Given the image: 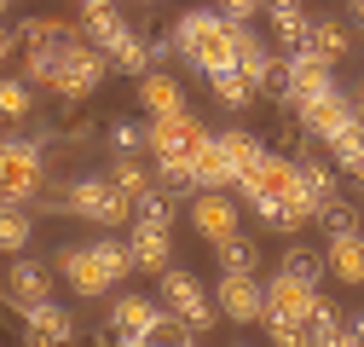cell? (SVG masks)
Listing matches in <instances>:
<instances>
[{
  "mask_svg": "<svg viewBox=\"0 0 364 347\" xmlns=\"http://www.w3.org/2000/svg\"><path fill=\"white\" fill-rule=\"evenodd\" d=\"M237 41H243V29H225L220 12H186V18L173 23V41H168V47L186 53L208 81H220V75L237 70Z\"/></svg>",
  "mask_w": 364,
  "mask_h": 347,
  "instance_id": "6da1fadb",
  "label": "cell"
},
{
  "mask_svg": "<svg viewBox=\"0 0 364 347\" xmlns=\"http://www.w3.org/2000/svg\"><path fill=\"white\" fill-rule=\"evenodd\" d=\"M58 267H64V284L75 295H105L110 284H122L133 272V249L116 243V237H99V243H87V249H64Z\"/></svg>",
  "mask_w": 364,
  "mask_h": 347,
  "instance_id": "7a4b0ae2",
  "label": "cell"
},
{
  "mask_svg": "<svg viewBox=\"0 0 364 347\" xmlns=\"http://www.w3.org/2000/svg\"><path fill=\"white\" fill-rule=\"evenodd\" d=\"M41 180H47V168H41V151L23 145V139H6V151H0V197H6V208H23Z\"/></svg>",
  "mask_w": 364,
  "mask_h": 347,
  "instance_id": "3957f363",
  "label": "cell"
},
{
  "mask_svg": "<svg viewBox=\"0 0 364 347\" xmlns=\"http://www.w3.org/2000/svg\"><path fill=\"white\" fill-rule=\"evenodd\" d=\"M208 139H214V134H208L191 110H186V116H168V122H151V151H156V162H197Z\"/></svg>",
  "mask_w": 364,
  "mask_h": 347,
  "instance_id": "277c9868",
  "label": "cell"
},
{
  "mask_svg": "<svg viewBox=\"0 0 364 347\" xmlns=\"http://www.w3.org/2000/svg\"><path fill=\"white\" fill-rule=\"evenodd\" d=\"M64 203L81 214V220H93V226H122L127 214H133V197H122L110 180H75L64 191Z\"/></svg>",
  "mask_w": 364,
  "mask_h": 347,
  "instance_id": "5b68a950",
  "label": "cell"
},
{
  "mask_svg": "<svg viewBox=\"0 0 364 347\" xmlns=\"http://www.w3.org/2000/svg\"><path fill=\"white\" fill-rule=\"evenodd\" d=\"M162 301H168V313L186 319L191 330H208L214 324V301H208V289L191 272H162Z\"/></svg>",
  "mask_w": 364,
  "mask_h": 347,
  "instance_id": "8992f818",
  "label": "cell"
},
{
  "mask_svg": "<svg viewBox=\"0 0 364 347\" xmlns=\"http://www.w3.org/2000/svg\"><path fill=\"white\" fill-rule=\"evenodd\" d=\"M191 226L208 237V243H232L237 237V203L232 197H225V191H197L191 197Z\"/></svg>",
  "mask_w": 364,
  "mask_h": 347,
  "instance_id": "52a82bcc",
  "label": "cell"
},
{
  "mask_svg": "<svg viewBox=\"0 0 364 347\" xmlns=\"http://www.w3.org/2000/svg\"><path fill=\"white\" fill-rule=\"evenodd\" d=\"M156 319H162L156 301H145V295H122L116 307H110V341H122V347H145V336L156 330Z\"/></svg>",
  "mask_w": 364,
  "mask_h": 347,
  "instance_id": "ba28073f",
  "label": "cell"
},
{
  "mask_svg": "<svg viewBox=\"0 0 364 347\" xmlns=\"http://www.w3.org/2000/svg\"><path fill=\"white\" fill-rule=\"evenodd\" d=\"M214 301H220V313L232 319V324H260V319H266V289H260L255 278L225 272L220 289H214Z\"/></svg>",
  "mask_w": 364,
  "mask_h": 347,
  "instance_id": "9c48e42d",
  "label": "cell"
},
{
  "mask_svg": "<svg viewBox=\"0 0 364 347\" xmlns=\"http://www.w3.org/2000/svg\"><path fill=\"white\" fill-rule=\"evenodd\" d=\"M301 127H306L312 139L336 145L347 127H358V105H353V99H341V93H330V99H318V105H306V110H301Z\"/></svg>",
  "mask_w": 364,
  "mask_h": 347,
  "instance_id": "30bf717a",
  "label": "cell"
},
{
  "mask_svg": "<svg viewBox=\"0 0 364 347\" xmlns=\"http://www.w3.org/2000/svg\"><path fill=\"white\" fill-rule=\"evenodd\" d=\"M284 75H289V99H295V110H306V105H318V99L336 93L330 70L318 64V58H306V53H289V58H284Z\"/></svg>",
  "mask_w": 364,
  "mask_h": 347,
  "instance_id": "8fae6325",
  "label": "cell"
},
{
  "mask_svg": "<svg viewBox=\"0 0 364 347\" xmlns=\"http://www.w3.org/2000/svg\"><path fill=\"white\" fill-rule=\"evenodd\" d=\"M47 267H35V260H12L6 267V301L18 313H35V307H47Z\"/></svg>",
  "mask_w": 364,
  "mask_h": 347,
  "instance_id": "7c38bea8",
  "label": "cell"
},
{
  "mask_svg": "<svg viewBox=\"0 0 364 347\" xmlns=\"http://www.w3.org/2000/svg\"><path fill=\"white\" fill-rule=\"evenodd\" d=\"M318 307V289H306V284H295V278H272L266 284V319H295V324H306V313Z\"/></svg>",
  "mask_w": 364,
  "mask_h": 347,
  "instance_id": "4fadbf2b",
  "label": "cell"
},
{
  "mask_svg": "<svg viewBox=\"0 0 364 347\" xmlns=\"http://www.w3.org/2000/svg\"><path fill=\"white\" fill-rule=\"evenodd\" d=\"M23 336L35 341V347H64V341H75V319L64 313V307H35V313H23Z\"/></svg>",
  "mask_w": 364,
  "mask_h": 347,
  "instance_id": "5bb4252c",
  "label": "cell"
},
{
  "mask_svg": "<svg viewBox=\"0 0 364 347\" xmlns=\"http://www.w3.org/2000/svg\"><path fill=\"white\" fill-rule=\"evenodd\" d=\"M197 168V191H225V186H237V168H232V151H225V139L214 134L203 145V156L191 162Z\"/></svg>",
  "mask_w": 364,
  "mask_h": 347,
  "instance_id": "9a60e30c",
  "label": "cell"
},
{
  "mask_svg": "<svg viewBox=\"0 0 364 347\" xmlns=\"http://www.w3.org/2000/svg\"><path fill=\"white\" fill-rule=\"evenodd\" d=\"M139 105H145L156 122L186 116V93H179V81H173V75H162V70H151V75L139 81Z\"/></svg>",
  "mask_w": 364,
  "mask_h": 347,
  "instance_id": "2e32d148",
  "label": "cell"
},
{
  "mask_svg": "<svg viewBox=\"0 0 364 347\" xmlns=\"http://www.w3.org/2000/svg\"><path fill=\"white\" fill-rule=\"evenodd\" d=\"M99 53H105V58H110L116 70H127V75H139V81L151 75V58H156V53H151V47H145V41L133 35V29H122V35H110V41H105Z\"/></svg>",
  "mask_w": 364,
  "mask_h": 347,
  "instance_id": "e0dca14e",
  "label": "cell"
},
{
  "mask_svg": "<svg viewBox=\"0 0 364 347\" xmlns=\"http://www.w3.org/2000/svg\"><path fill=\"white\" fill-rule=\"evenodd\" d=\"M324 260H330V272H336L341 284H364V232H353V237H330Z\"/></svg>",
  "mask_w": 364,
  "mask_h": 347,
  "instance_id": "ac0fdd59",
  "label": "cell"
},
{
  "mask_svg": "<svg viewBox=\"0 0 364 347\" xmlns=\"http://www.w3.org/2000/svg\"><path fill=\"white\" fill-rule=\"evenodd\" d=\"M220 139H225V151H232V168H237V186H243V180H255V174H260V162L272 156V151H260V139L249 134V127H225Z\"/></svg>",
  "mask_w": 364,
  "mask_h": 347,
  "instance_id": "d6986e66",
  "label": "cell"
},
{
  "mask_svg": "<svg viewBox=\"0 0 364 347\" xmlns=\"http://www.w3.org/2000/svg\"><path fill=\"white\" fill-rule=\"evenodd\" d=\"M306 58H318V64H341L347 53H353V41H347V29L341 23H312V35H306V47H301Z\"/></svg>",
  "mask_w": 364,
  "mask_h": 347,
  "instance_id": "ffe728a7",
  "label": "cell"
},
{
  "mask_svg": "<svg viewBox=\"0 0 364 347\" xmlns=\"http://www.w3.org/2000/svg\"><path fill=\"white\" fill-rule=\"evenodd\" d=\"M127 249H133V267H145V272H156V278L173 272V267H168V255H173V249H168V232H139V226H133Z\"/></svg>",
  "mask_w": 364,
  "mask_h": 347,
  "instance_id": "44dd1931",
  "label": "cell"
},
{
  "mask_svg": "<svg viewBox=\"0 0 364 347\" xmlns=\"http://www.w3.org/2000/svg\"><path fill=\"white\" fill-rule=\"evenodd\" d=\"M272 70H278V64H272V53L260 47V35H249V29H243V41H237V75H243L249 87H266V81H272Z\"/></svg>",
  "mask_w": 364,
  "mask_h": 347,
  "instance_id": "7402d4cb",
  "label": "cell"
},
{
  "mask_svg": "<svg viewBox=\"0 0 364 347\" xmlns=\"http://www.w3.org/2000/svg\"><path fill=\"white\" fill-rule=\"evenodd\" d=\"M306 330H312V347H336V341L347 336V319H341V307H336V301H324V295H318V307L306 313Z\"/></svg>",
  "mask_w": 364,
  "mask_h": 347,
  "instance_id": "603a6c76",
  "label": "cell"
},
{
  "mask_svg": "<svg viewBox=\"0 0 364 347\" xmlns=\"http://www.w3.org/2000/svg\"><path fill=\"white\" fill-rule=\"evenodd\" d=\"M266 18H272V29H278V35L289 41V53H301V47H306V35H312V18L295 6V0H278V6H272Z\"/></svg>",
  "mask_w": 364,
  "mask_h": 347,
  "instance_id": "cb8c5ba5",
  "label": "cell"
},
{
  "mask_svg": "<svg viewBox=\"0 0 364 347\" xmlns=\"http://www.w3.org/2000/svg\"><path fill=\"white\" fill-rule=\"evenodd\" d=\"M133 226H139V232H168L173 226V197H162V191L139 197V203H133Z\"/></svg>",
  "mask_w": 364,
  "mask_h": 347,
  "instance_id": "d4e9b609",
  "label": "cell"
},
{
  "mask_svg": "<svg viewBox=\"0 0 364 347\" xmlns=\"http://www.w3.org/2000/svg\"><path fill=\"white\" fill-rule=\"evenodd\" d=\"M81 23H87V35H93L99 47H105L110 35H122V29H127V23H122V12H116V6H105V0H87V6H81Z\"/></svg>",
  "mask_w": 364,
  "mask_h": 347,
  "instance_id": "484cf974",
  "label": "cell"
},
{
  "mask_svg": "<svg viewBox=\"0 0 364 347\" xmlns=\"http://www.w3.org/2000/svg\"><path fill=\"white\" fill-rule=\"evenodd\" d=\"M220 267H225V272H237V278H255V267H260V243L232 237V243L220 249Z\"/></svg>",
  "mask_w": 364,
  "mask_h": 347,
  "instance_id": "4316f807",
  "label": "cell"
},
{
  "mask_svg": "<svg viewBox=\"0 0 364 347\" xmlns=\"http://www.w3.org/2000/svg\"><path fill=\"white\" fill-rule=\"evenodd\" d=\"M284 278L318 289V278H324V255H312V249H289V255H284Z\"/></svg>",
  "mask_w": 364,
  "mask_h": 347,
  "instance_id": "83f0119b",
  "label": "cell"
},
{
  "mask_svg": "<svg viewBox=\"0 0 364 347\" xmlns=\"http://www.w3.org/2000/svg\"><path fill=\"white\" fill-rule=\"evenodd\" d=\"M208 93H214V99H220L225 110H249V105H255V93H260V87H249V81H243V75L232 70V75H220V81L208 87Z\"/></svg>",
  "mask_w": 364,
  "mask_h": 347,
  "instance_id": "f1b7e54d",
  "label": "cell"
},
{
  "mask_svg": "<svg viewBox=\"0 0 364 347\" xmlns=\"http://www.w3.org/2000/svg\"><path fill=\"white\" fill-rule=\"evenodd\" d=\"M156 191H162V197L197 191V168H191V162H156Z\"/></svg>",
  "mask_w": 364,
  "mask_h": 347,
  "instance_id": "f546056e",
  "label": "cell"
},
{
  "mask_svg": "<svg viewBox=\"0 0 364 347\" xmlns=\"http://www.w3.org/2000/svg\"><path fill=\"white\" fill-rule=\"evenodd\" d=\"M191 336H197V330H191L186 319H173V313H162V319H156V330L145 336V347H191Z\"/></svg>",
  "mask_w": 364,
  "mask_h": 347,
  "instance_id": "4dcf8cb0",
  "label": "cell"
},
{
  "mask_svg": "<svg viewBox=\"0 0 364 347\" xmlns=\"http://www.w3.org/2000/svg\"><path fill=\"white\" fill-rule=\"evenodd\" d=\"M29 214L23 208H6V214H0V243H6V255H23V243H29Z\"/></svg>",
  "mask_w": 364,
  "mask_h": 347,
  "instance_id": "1f68e13d",
  "label": "cell"
},
{
  "mask_svg": "<svg viewBox=\"0 0 364 347\" xmlns=\"http://www.w3.org/2000/svg\"><path fill=\"white\" fill-rule=\"evenodd\" d=\"M110 186H116L122 197H133V203H139V197H151V180H145V168H139V162H116Z\"/></svg>",
  "mask_w": 364,
  "mask_h": 347,
  "instance_id": "d6a6232c",
  "label": "cell"
},
{
  "mask_svg": "<svg viewBox=\"0 0 364 347\" xmlns=\"http://www.w3.org/2000/svg\"><path fill=\"white\" fill-rule=\"evenodd\" d=\"M110 145H116V162H127L139 145H151V127H139V122H116V127H110Z\"/></svg>",
  "mask_w": 364,
  "mask_h": 347,
  "instance_id": "836d02e7",
  "label": "cell"
},
{
  "mask_svg": "<svg viewBox=\"0 0 364 347\" xmlns=\"http://www.w3.org/2000/svg\"><path fill=\"white\" fill-rule=\"evenodd\" d=\"M318 220H324V232H330V237H353V232H358V208L336 197V203H330L324 214H318Z\"/></svg>",
  "mask_w": 364,
  "mask_h": 347,
  "instance_id": "e575fe53",
  "label": "cell"
},
{
  "mask_svg": "<svg viewBox=\"0 0 364 347\" xmlns=\"http://www.w3.org/2000/svg\"><path fill=\"white\" fill-rule=\"evenodd\" d=\"M266 336H272V347H312V330L295 319H266Z\"/></svg>",
  "mask_w": 364,
  "mask_h": 347,
  "instance_id": "d590c367",
  "label": "cell"
},
{
  "mask_svg": "<svg viewBox=\"0 0 364 347\" xmlns=\"http://www.w3.org/2000/svg\"><path fill=\"white\" fill-rule=\"evenodd\" d=\"M0 110H6L12 122H23L29 116V81H6L0 87Z\"/></svg>",
  "mask_w": 364,
  "mask_h": 347,
  "instance_id": "8d00e7d4",
  "label": "cell"
},
{
  "mask_svg": "<svg viewBox=\"0 0 364 347\" xmlns=\"http://www.w3.org/2000/svg\"><path fill=\"white\" fill-rule=\"evenodd\" d=\"M249 18H255V6H243V0H232V6H220V23H225V29H243Z\"/></svg>",
  "mask_w": 364,
  "mask_h": 347,
  "instance_id": "74e56055",
  "label": "cell"
},
{
  "mask_svg": "<svg viewBox=\"0 0 364 347\" xmlns=\"http://www.w3.org/2000/svg\"><path fill=\"white\" fill-rule=\"evenodd\" d=\"M347 336H353V341L364 347V313H353V324H347Z\"/></svg>",
  "mask_w": 364,
  "mask_h": 347,
  "instance_id": "f35d334b",
  "label": "cell"
},
{
  "mask_svg": "<svg viewBox=\"0 0 364 347\" xmlns=\"http://www.w3.org/2000/svg\"><path fill=\"white\" fill-rule=\"evenodd\" d=\"M353 18H358V23H364V0H358V6H353Z\"/></svg>",
  "mask_w": 364,
  "mask_h": 347,
  "instance_id": "ab89813d",
  "label": "cell"
},
{
  "mask_svg": "<svg viewBox=\"0 0 364 347\" xmlns=\"http://www.w3.org/2000/svg\"><path fill=\"white\" fill-rule=\"evenodd\" d=\"M336 347H358V341H353V336H341V341H336Z\"/></svg>",
  "mask_w": 364,
  "mask_h": 347,
  "instance_id": "60d3db41",
  "label": "cell"
}]
</instances>
